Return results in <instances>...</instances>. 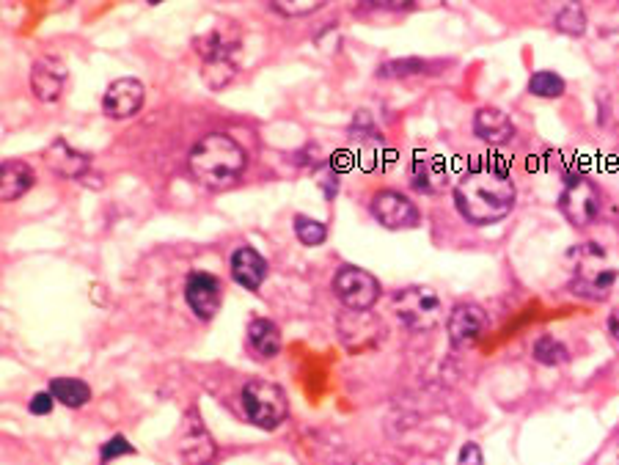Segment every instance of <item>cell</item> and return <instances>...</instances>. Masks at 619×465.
Segmentation results:
<instances>
[{
  "label": "cell",
  "mask_w": 619,
  "mask_h": 465,
  "mask_svg": "<svg viewBox=\"0 0 619 465\" xmlns=\"http://www.w3.org/2000/svg\"><path fill=\"white\" fill-rule=\"evenodd\" d=\"M45 160H47V166H50V171L58 174V177H64V179L89 177L91 157L78 152L75 146H69L64 138H56L53 144L47 146Z\"/></svg>",
  "instance_id": "cell-14"
},
{
  "label": "cell",
  "mask_w": 619,
  "mask_h": 465,
  "mask_svg": "<svg viewBox=\"0 0 619 465\" xmlns=\"http://www.w3.org/2000/svg\"><path fill=\"white\" fill-rule=\"evenodd\" d=\"M295 234L303 245L309 248H317L328 240V229L325 223L317 221V218H309V215H295Z\"/></svg>",
  "instance_id": "cell-24"
},
{
  "label": "cell",
  "mask_w": 619,
  "mask_h": 465,
  "mask_svg": "<svg viewBox=\"0 0 619 465\" xmlns=\"http://www.w3.org/2000/svg\"><path fill=\"white\" fill-rule=\"evenodd\" d=\"M34 168L23 160H6L0 168V196L3 201H17L34 188Z\"/></svg>",
  "instance_id": "cell-17"
},
{
  "label": "cell",
  "mask_w": 619,
  "mask_h": 465,
  "mask_svg": "<svg viewBox=\"0 0 619 465\" xmlns=\"http://www.w3.org/2000/svg\"><path fill=\"white\" fill-rule=\"evenodd\" d=\"M485 311L476 303H457L446 320V331H449V342L457 350H468L479 342V336L485 331Z\"/></svg>",
  "instance_id": "cell-10"
},
{
  "label": "cell",
  "mask_w": 619,
  "mask_h": 465,
  "mask_svg": "<svg viewBox=\"0 0 619 465\" xmlns=\"http://www.w3.org/2000/svg\"><path fill=\"white\" fill-rule=\"evenodd\" d=\"M234 47H237V36L226 39L223 28H212L210 34L196 39V50H199V56L204 58V64H212V61H232Z\"/></svg>",
  "instance_id": "cell-20"
},
{
  "label": "cell",
  "mask_w": 619,
  "mask_h": 465,
  "mask_svg": "<svg viewBox=\"0 0 619 465\" xmlns=\"http://www.w3.org/2000/svg\"><path fill=\"white\" fill-rule=\"evenodd\" d=\"M234 61H212V64H204V72L201 78L207 83V89L221 91L223 86H229V80L234 78Z\"/></svg>",
  "instance_id": "cell-26"
},
{
  "label": "cell",
  "mask_w": 619,
  "mask_h": 465,
  "mask_svg": "<svg viewBox=\"0 0 619 465\" xmlns=\"http://www.w3.org/2000/svg\"><path fill=\"white\" fill-rule=\"evenodd\" d=\"M245 163H248V155L243 146L237 144L232 135L223 133L204 135L188 157L190 174L212 190L234 185L245 171Z\"/></svg>",
  "instance_id": "cell-2"
},
{
  "label": "cell",
  "mask_w": 619,
  "mask_h": 465,
  "mask_svg": "<svg viewBox=\"0 0 619 465\" xmlns=\"http://www.w3.org/2000/svg\"><path fill=\"white\" fill-rule=\"evenodd\" d=\"M133 443H127V438L124 435H113L111 441L102 443V463H108V460H116V457H122V454H133Z\"/></svg>",
  "instance_id": "cell-29"
},
{
  "label": "cell",
  "mask_w": 619,
  "mask_h": 465,
  "mask_svg": "<svg viewBox=\"0 0 619 465\" xmlns=\"http://www.w3.org/2000/svg\"><path fill=\"white\" fill-rule=\"evenodd\" d=\"M50 394L56 397V402L67 405V408H83L91 399V386L78 380V377H56L50 383Z\"/></svg>",
  "instance_id": "cell-21"
},
{
  "label": "cell",
  "mask_w": 619,
  "mask_h": 465,
  "mask_svg": "<svg viewBox=\"0 0 619 465\" xmlns=\"http://www.w3.org/2000/svg\"><path fill=\"white\" fill-rule=\"evenodd\" d=\"M567 358H570L567 347H564L559 339H553V336H540V339L534 342V361H537V364L556 366L564 364Z\"/></svg>",
  "instance_id": "cell-23"
},
{
  "label": "cell",
  "mask_w": 619,
  "mask_h": 465,
  "mask_svg": "<svg viewBox=\"0 0 619 465\" xmlns=\"http://www.w3.org/2000/svg\"><path fill=\"white\" fill-rule=\"evenodd\" d=\"M559 210L573 226H589L595 223L597 212H600V193L584 174H573L564 182Z\"/></svg>",
  "instance_id": "cell-7"
},
{
  "label": "cell",
  "mask_w": 619,
  "mask_h": 465,
  "mask_svg": "<svg viewBox=\"0 0 619 465\" xmlns=\"http://www.w3.org/2000/svg\"><path fill=\"white\" fill-rule=\"evenodd\" d=\"M454 204L474 226L504 221L515 207V182L504 168L474 166L454 185Z\"/></svg>",
  "instance_id": "cell-1"
},
{
  "label": "cell",
  "mask_w": 619,
  "mask_h": 465,
  "mask_svg": "<svg viewBox=\"0 0 619 465\" xmlns=\"http://www.w3.org/2000/svg\"><path fill=\"white\" fill-rule=\"evenodd\" d=\"M457 465H485L479 443H465L463 449H460V457H457Z\"/></svg>",
  "instance_id": "cell-31"
},
{
  "label": "cell",
  "mask_w": 619,
  "mask_h": 465,
  "mask_svg": "<svg viewBox=\"0 0 619 465\" xmlns=\"http://www.w3.org/2000/svg\"><path fill=\"white\" fill-rule=\"evenodd\" d=\"M424 61L419 58H402V61H388L380 67V78H408V75H421L424 72Z\"/></svg>",
  "instance_id": "cell-27"
},
{
  "label": "cell",
  "mask_w": 619,
  "mask_h": 465,
  "mask_svg": "<svg viewBox=\"0 0 619 465\" xmlns=\"http://www.w3.org/2000/svg\"><path fill=\"white\" fill-rule=\"evenodd\" d=\"M556 28L562 31V34L567 36H581L586 31V14L581 6H575V3H567V6H562L559 9V14H556Z\"/></svg>",
  "instance_id": "cell-25"
},
{
  "label": "cell",
  "mask_w": 619,
  "mask_h": 465,
  "mask_svg": "<svg viewBox=\"0 0 619 465\" xmlns=\"http://www.w3.org/2000/svg\"><path fill=\"white\" fill-rule=\"evenodd\" d=\"M146 89L144 83L138 78H119L113 80L105 97H102V111L111 119H127V116H135L144 105Z\"/></svg>",
  "instance_id": "cell-11"
},
{
  "label": "cell",
  "mask_w": 619,
  "mask_h": 465,
  "mask_svg": "<svg viewBox=\"0 0 619 465\" xmlns=\"http://www.w3.org/2000/svg\"><path fill=\"white\" fill-rule=\"evenodd\" d=\"M372 215L383 223L386 229H416L421 221L419 207L399 190H380L372 199Z\"/></svg>",
  "instance_id": "cell-8"
},
{
  "label": "cell",
  "mask_w": 619,
  "mask_h": 465,
  "mask_svg": "<svg viewBox=\"0 0 619 465\" xmlns=\"http://www.w3.org/2000/svg\"><path fill=\"white\" fill-rule=\"evenodd\" d=\"M564 89L567 86H564L562 75L548 72V69H540V72H534L529 78V94L542 97V100H556V97H562Z\"/></svg>",
  "instance_id": "cell-22"
},
{
  "label": "cell",
  "mask_w": 619,
  "mask_h": 465,
  "mask_svg": "<svg viewBox=\"0 0 619 465\" xmlns=\"http://www.w3.org/2000/svg\"><path fill=\"white\" fill-rule=\"evenodd\" d=\"M179 449L190 465H210L212 457L218 454V446L196 410H188V419L182 424V435H179Z\"/></svg>",
  "instance_id": "cell-12"
},
{
  "label": "cell",
  "mask_w": 619,
  "mask_h": 465,
  "mask_svg": "<svg viewBox=\"0 0 619 465\" xmlns=\"http://www.w3.org/2000/svg\"><path fill=\"white\" fill-rule=\"evenodd\" d=\"M399 322L410 331H432L443 320V303L430 287H405L394 298Z\"/></svg>",
  "instance_id": "cell-5"
},
{
  "label": "cell",
  "mask_w": 619,
  "mask_h": 465,
  "mask_svg": "<svg viewBox=\"0 0 619 465\" xmlns=\"http://www.w3.org/2000/svg\"><path fill=\"white\" fill-rule=\"evenodd\" d=\"M243 410L259 430H278L289 416V399L284 388L267 380H251L243 388Z\"/></svg>",
  "instance_id": "cell-4"
},
{
  "label": "cell",
  "mask_w": 619,
  "mask_h": 465,
  "mask_svg": "<svg viewBox=\"0 0 619 465\" xmlns=\"http://www.w3.org/2000/svg\"><path fill=\"white\" fill-rule=\"evenodd\" d=\"M67 86V67L61 58H39L31 69V91L39 102H56Z\"/></svg>",
  "instance_id": "cell-13"
},
{
  "label": "cell",
  "mask_w": 619,
  "mask_h": 465,
  "mask_svg": "<svg viewBox=\"0 0 619 465\" xmlns=\"http://www.w3.org/2000/svg\"><path fill=\"white\" fill-rule=\"evenodd\" d=\"M270 6H273V12H278V14H287V17H303V14L320 12L325 3H309V0H295V3H287V0H276V3H270Z\"/></svg>",
  "instance_id": "cell-28"
},
{
  "label": "cell",
  "mask_w": 619,
  "mask_h": 465,
  "mask_svg": "<svg viewBox=\"0 0 619 465\" xmlns=\"http://www.w3.org/2000/svg\"><path fill=\"white\" fill-rule=\"evenodd\" d=\"M608 331H611V336L619 342V309H614L608 314Z\"/></svg>",
  "instance_id": "cell-32"
},
{
  "label": "cell",
  "mask_w": 619,
  "mask_h": 465,
  "mask_svg": "<svg viewBox=\"0 0 619 465\" xmlns=\"http://www.w3.org/2000/svg\"><path fill=\"white\" fill-rule=\"evenodd\" d=\"M333 292L350 311H369L380 298V281L369 270L355 265H342L333 276Z\"/></svg>",
  "instance_id": "cell-6"
},
{
  "label": "cell",
  "mask_w": 619,
  "mask_h": 465,
  "mask_svg": "<svg viewBox=\"0 0 619 465\" xmlns=\"http://www.w3.org/2000/svg\"><path fill=\"white\" fill-rule=\"evenodd\" d=\"M229 267H232L234 281H237L240 287L251 289V292H256V289L265 284L267 270H270L265 256L259 254L256 248H251V245H240L232 254Z\"/></svg>",
  "instance_id": "cell-15"
},
{
  "label": "cell",
  "mask_w": 619,
  "mask_h": 465,
  "mask_svg": "<svg viewBox=\"0 0 619 465\" xmlns=\"http://www.w3.org/2000/svg\"><path fill=\"white\" fill-rule=\"evenodd\" d=\"M53 405H56V397H53L50 391H42V394H36V397L28 402V410H31L34 416H47V413L53 410Z\"/></svg>",
  "instance_id": "cell-30"
},
{
  "label": "cell",
  "mask_w": 619,
  "mask_h": 465,
  "mask_svg": "<svg viewBox=\"0 0 619 465\" xmlns=\"http://www.w3.org/2000/svg\"><path fill=\"white\" fill-rule=\"evenodd\" d=\"M185 300H188L190 311L199 317V320H212L223 303V289L221 281L212 276V273H190L185 281Z\"/></svg>",
  "instance_id": "cell-9"
},
{
  "label": "cell",
  "mask_w": 619,
  "mask_h": 465,
  "mask_svg": "<svg viewBox=\"0 0 619 465\" xmlns=\"http://www.w3.org/2000/svg\"><path fill=\"white\" fill-rule=\"evenodd\" d=\"M474 135L490 146H501L512 141L515 124L501 108H479L474 116Z\"/></svg>",
  "instance_id": "cell-16"
},
{
  "label": "cell",
  "mask_w": 619,
  "mask_h": 465,
  "mask_svg": "<svg viewBox=\"0 0 619 465\" xmlns=\"http://www.w3.org/2000/svg\"><path fill=\"white\" fill-rule=\"evenodd\" d=\"M248 347L254 350L256 358H276L281 353V331L273 320H265L259 317L248 325Z\"/></svg>",
  "instance_id": "cell-18"
},
{
  "label": "cell",
  "mask_w": 619,
  "mask_h": 465,
  "mask_svg": "<svg viewBox=\"0 0 619 465\" xmlns=\"http://www.w3.org/2000/svg\"><path fill=\"white\" fill-rule=\"evenodd\" d=\"M570 256L575 259L570 292L586 300H606L614 284H617V270L608 265L603 248H597L595 243H586L581 248H575Z\"/></svg>",
  "instance_id": "cell-3"
},
{
  "label": "cell",
  "mask_w": 619,
  "mask_h": 465,
  "mask_svg": "<svg viewBox=\"0 0 619 465\" xmlns=\"http://www.w3.org/2000/svg\"><path fill=\"white\" fill-rule=\"evenodd\" d=\"M446 185V166L438 157L416 155L413 160V188L421 193H438Z\"/></svg>",
  "instance_id": "cell-19"
}]
</instances>
